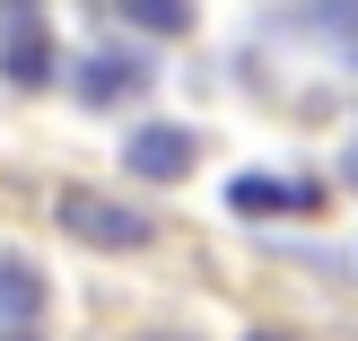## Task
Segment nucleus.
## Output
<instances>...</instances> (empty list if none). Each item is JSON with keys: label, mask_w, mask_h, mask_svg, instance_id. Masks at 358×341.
Returning a JSON list of instances; mask_svg holds the SVG:
<instances>
[{"label": "nucleus", "mask_w": 358, "mask_h": 341, "mask_svg": "<svg viewBox=\"0 0 358 341\" xmlns=\"http://www.w3.org/2000/svg\"><path fill=\"white\" fill-rule=\"evenodd\" d=\"M62 228H70L79 245H96V254H140V245L157 237V219H149V210L105 202V193H79V184L62 193Z\"/></svg>", "instance_id": "obj_1"}, {"label": "nucleus", "mask_w": 358, "mask_h": 341, "mask_svg": "<svg viewBox=\"0 0 358 341\" xmlns=\"http://www.w3.org/2000/svg\"><path fill=\"white\" fill-rule=\"evenodd\" d=\"M192 158H201V140L184 132V123H140L131 140H122V167L149 175V184H175V175H192Z\"/></svg>", "instance_id": "obj_2"}, {"label": "nucleus", "mask_w": 358, "mask_h": 341, "mask_svg": "<svg viewBox=\"0 0 358 341\" xmlns=\"http://www.w3.org/2000/svg\"><path fill=\"white\" fill-rule=\"evenodd\" d=\"M149 88V62L140 53H79L70 62V97L79 105H122V97H140Z\"/></svg>", "instance_id": "obj_3"}, {"label": "nucleus", "mask_w": 358, "mask_h": 341, "mask_svg": "<svg viewBox=\"0 0 358 341\" xmlns=\"http://www.w3.org/2000/svg\"><path fill=\"white\" fill-rule=\"evenodd\" d=\"M227 202H236L245 219H280V210H315L324 193H315L306 175H297V184H280V175H236V184H227Z\"/></svg>", "instance_id": "obj_4"}, {"label": "nucleus", "mask_w": 358, "mask_h": 341, "mask_svg": "<svg viewBox=\"0 0 358 341\" xmlns=\"http://www.w3.org/2000/svg\"><path fill=\"white\" fill-rule=\"evenodd\" d=\"M0 70H9L17 88H35V79L52 70V44H44V27H35V18H27V27H9V44H0Z\"/></svg>", "instance_id": "obj_5"}, {"label": "nucleus", "mask_w": 358, "mask_h": 341, "mask_svg": "<svg viewBox=\"0 0 358 341\" xmlns=\"http://www.w3.org/2000/svg\"><path fill=\"white\" fill-rule=\"evenodd\" d=\"M35 307H44V272H35L27 254H0V315H17V324H27Z\"/></svg>", "instance_id": "obj_6"}, {"label": "nucleus", "mask_w": 358, "mask_h": 341, "mask_svg": "<svg viewBox=\"0 0 358 341\" xmlns=\"http://www.w3.org/2000/svg\"><path fill=\"white\" fill-rule=\"evenodd\" d=\"M122 18H131V27H149V35H192V0H114Z\"/></svg>", "instance_id": "obj_7"}, {"label": "nucleus", "mask_w": 358, "mask_h": 341, "mask_svg": "<svg viewBox=\"0 0 358 341\" xmlns=\"http://www.w3.org/2000/svg\"><path fill=\"white\" fill-rule=\"evenodd\" d=\"M0 9H9V18H17V27H27V18H35V0H0Z\"/></svg>", "instance_id": "obj_8"}, {"label": "nucleus", "mask_w": 358, "mask_h": 341, "mask_svg": "<svg viewBox=\"0 0 358 341\" xmlns=\"http://www.w3.org/2000/svg\"><path fill=\"white\" fill-rule=\"evenodd\" d=\"M245 341H289V333H245Z\"/></svg>", "instance_id": "obj_9"}, {"label": "nucleus", "mask_w": 358, "mask_h": 341, "mask_svg": "<svg viewBox=\"0 0 358 341\" xmlns=\"http://www.w3.org/2000/svg\"><path fill=\"white\" fill-rule=\"evenodd\" d=\"M350 184H358V149H350Z\"/></svg>", "instance_id": "obj_10"}]
</instances>
